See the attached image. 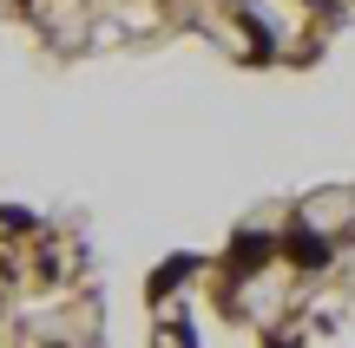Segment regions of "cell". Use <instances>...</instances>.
<instances>
[{
    "label": "cell",
    "instance_id": "obj_1",
    "mask_svg": "<svg viewBox=\"0 0 355 348\" xmlns=\"http://www.w3.org/2000/svg\"><path fill=\"white\" fill-rule=\"evenodd\" d=\"M290 257H296V263H322V257H329V244L309 237V230H296V237H290Z\"/></svg>",
    "mask_w": 355,
    "mask_h": 348
}]
</instances>
